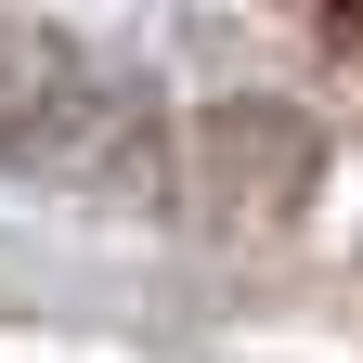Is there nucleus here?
I'll return each mask as SVG.
<instances>
[{
    "instance_id": "f257e3e1",
    "label": "nucleus",
    "mask_w": 363,
    "mask_h": 363,
    "mask_svg": "<svg viewBox=\"0 0 363 363\" xmlns=\"http://www.w3.org/2000/svg\"><path fill=\"white\" fill-rule=\"evenodd\" d=\"M0 169L13 182H143L156 91L130 65H104L78 26L0 13Z\"/></svg>"
},
{
    "instance_id": "f03ea898",
    "label": "nucleus",
    "mask_w": 363,
    "mask_h": 363,
    "mask_svg": "<svg viewBox=\"0 0 363 363\" xmlns=\"http://www.w3.org/2000/svg\"><path fill=\"white\" fill-rule=\"evenodd\" d=\"M325 39H337V52H363V0H325Z\"/></svg>"
}]
</instances>
